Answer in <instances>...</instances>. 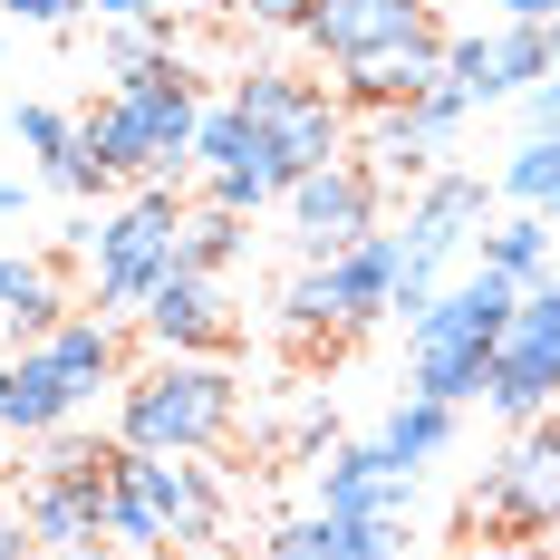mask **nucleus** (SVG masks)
<instances>
[{
    "instance_id": "nucleus-16",
    "label": "nucleus",
    "mask_w": 560,
    "mask_h": 560,
    "mask_svg": "<svg viewBox=\"0 0 560 560\" xmlns=\"http://www.w3.org/2000/svg\"><path fill=\"white\" fill-rule=\"evenodd\" d=\"M20 532L39 541V551H88V541H107V483L88 493V483H20Z\"/></svg>"
},
{
    "instance_id": "nucleus-8",
    "label": "nucleus",
    "mask_w": 560,
    "mask_h": 560,
    "mask_svg": "<svg viewBox=\"0 0 560 560\" xmlns=\"http://www.w3.org/2000/svg\"><path fill=\"white\" fill-rule=\"evenodd\" d=\"M551 396H560V280L541 271L532 290H522L503 348H493V387H483V406L512 416V425H532V416H551Z\"/></svg>"
},
{
    "instance_id": "nucleus-42",
    "label": "nucleus",
    "mask_w": 560,
    "mask_h": 560,
    "mask_svg": "<svg viewBox=\"0 0 560 560\" xmlns=\"http://www.w3.org/2000/svg\"><path fill=\"white\" fill-rule=\"evenodd\" d=\"M223 10H232V0H223Z\"/></svg>"
},
{
    "instance_id": "nucleus-39",
    "label": "nucleus",
    "mask_w": 560,
    "mask_h": 560,
    "mask_svg": "<svg viewBox=\"0 0 560 560\" xmlns=\"http://www.w3.org/2000/svg\"><path fill=\"white\" fill-rule=\"evenodd\" d=\"M49 560H126V551H107V541H88V551H49Z\"/></svg>"
},
{
    "instance_id": "nucleus-32",
    "label": "nucleus",
    "mask_w": 560,
    "mask_h": 560,
    "mask_svg": "<svg viewBox=\"0 0 560 560\" xmlns=\"http://www.w3.org/2000/svg\"><path fill=\"white\" fill-rule=\"evenodd\" d=\"M0 10H10V20H30V30H68L88 0H0Z\"/></svg>"
},
{
    "instance_id": "nucleus-17",
    "label": "nucleus",
    "mask_w": 560,
    "mask_h": 560,
    "mask_svg": "<svg viewBox=\"0 0 560 560\" xmlns=\"http://www.w3.org/2000/svg\"><path fill=\"white\" fill-rule=\"evenodd\" d=\"M30 348H39L58 377L78 387V406H88L97 387H126V348H116V329H107V319H78V310H68V319H58L49 338H30Z\"/></svg>"
},
{
    "instance_id": "nucleus-21",
    "label": "nucleus",
    "mask_w": 560,
    "mask_h": 560,
    "mask_svg": "<svg viewBox=\"0 0 560 560\" xmlns=\"http://www.w3.org/2000/svg\"><path fill=\"white\" fill-rule=\"evenodd\" d=\"M551 68H560V30L551 20H503V30H493V107L522 97V88H541Z\"/></svg>"
},
{
    "instance_id": "nucleus-9",
    "label": "nucleus",
    "mask_w": 560,
    "mask_h": 560,
    "mask_svg": "<svg viewBox=\"0 0 560 560\" xmlns=\"http://www.w3.org/2000/svg\"><path fill=\"white\" fill-rule=\"evenodd\" d=\"M290 39H300V49H319L329 68L396 58V49H445V30H435V10H425V0H310Z\"/></svg>"
},
{
    "instance_id": "nucleus-34",
    "label": "nucleus",
    "mask_w": 560,
    "mask_h": 560,
    "mask_svg": "<svg viewBox=\"0 0 560 560\" xmlns=\"http://www.w3.org/2000/svg\"><path fill=\"white\" fill-rule=\"evenodd\" d=\"M88 10H97V20H155L165 0H88Z\"/></svg>"
},
{
    "instance_id": "nucleus-18",
    "label": "nucleus",
    "mask_w": 560,
    "mask_h": 560,
    "mask_svg": "<svg viewBox=\"0 0 560 560\" xmlns=\"http://www.w3.org/2000/svg\"><path fill=\"white\" fill-rule=\"evenodd\" d=\"M445 68V49H396V58H358V68H338V107L348 116H387L406 97H425V78Z\"/></svg>"
},
{
    "instance_id": "nucleus-11",
    "label": "nucleus",
    "mask_w": 560,
    "mask_h": 560,
    "mask_svg": "<svg viewBox=\"0 0 560 560\" xmlns=\"http://www.w3.org/2000/svg\"><path fill=\"white\" fill-rule=\"evenodd\" d=\"M136 319H145V338H155L165 358H232V338H242V329H232V310H223V280L194 271V261H174V271L145 290Z\"/></svg>"
},
{
    "instance_id": "nucleus-37",
    "label": "nucleus",
    "mask_w": 560,
    "mask_h": 560,
    "mask_svg": "<svg viewBox=\"0 0 560 560\" xmlns=\"http://www.w3.org/2000/svg\"><path fill=\"white\" fill-rule=\"evenodd\" d=\"M20 203H30V184H10V174H0V223H10Z\"/></svg>"
},
{
    "instance_id": "nucleus-12",
    "label": "nucleus",
    "mask_w": 560,
    "mask_h": 560,
    "mask_svg": "<svg viewBox=\"0 0 560 560\" xmlns=\"http://www.w3.org/2000/svg\"><path fill=\"white\" fill-rule=\"evenodd\" d=\"M126 483L155 503V522H165L174 551H184V541H213V532H223V512H232V493L213 483V464H203V454H136V445H126Z\"/></svg>"
},
{
    "instance_id": "nucleus-10",
    "label": "nucleus",
    "mask_w": 560,
    "mask_h": 560,
    "mask_svg": "<svg viewBox=\"0 0 560 560\" xmlns=\"http://www.w3.org/2000/svg\"><path fill=\"white\" fill-rule=\"evenodd\" d=\"M280 203H290V242H300V261H338L348 242H368V232H377L387 184H377V165L338 155V165H310Z\"/></svg>"
},
{
    "instance_id": "nucleus-24",
    "label": "nucleus",
    "mask_w": 560,
    "mask_h": 560,
    "mask_svg": "<svg viewBox=\"0 0 560 560\" xmlns=\"http://www.w3.org/2000/svg\"><path fill=\"white\" fill-rule=\"evenodd\" d=\"M107 551H126V560L174 551V541H165V522H155V503L126 483V454H116V474H107Z\"/></svg>"
},
{
    "instance_id": "nucleus-31",
    "label": "nucleus",
    "mask_w": 560,
    "mask_h": 560,
    "mask_svg": "<svg viewBox=\"0 0 560 560\" xmlns=\"http://www.w3.org/2000/svg\"><path fill=\"white\" fill-rule=\"evenodd\" d=\"M58 184V194H78V203H88V194H107V165H97V155H88V145H68V155H49V165H39Z\"/></svg>"
},
{
    "instance_id": "nucleus-26",
    "label": "nucleus",
    "mask_w": 560,
    "mask_h": 560,
    "mask_svg": "<svg viewBox=\"0 0 560 560\" xmlns=\"http://www.w3.org/2000/svg\"><path fill=\"white\" fill-rule=\"evenodd\" d=\"M280 329L300 338V348L338 329V290H329V271H319V261H300V271L280 280Z\"/></svg>"
},
{
    "instance_id": "nucleus-28",
    "label": "nucleus",
    "mask_w": 560,
    "mask_h": 560,
    "mask_svg": "<svg viewBox=\"0 0 560 560\" xmlns=\"http://www.w3.org/2000/svg\"><path fill=\"white\" fill-rule=\"evenodd\" d=\"M174 58V20H107V78H145V68H165Z\"/></svg>"
},
{
    "instance_id": "nucleus-2",
    "label": "nucleus",
    "mask_w": 560,
    "mask_h": 560,
    "mask_svg": "<svg viewBox=\"0 0 560 560\" xmlns=\"http://www.w3.org/2000/svg\"><path fill=\"white\" fill-rule=\"evenodd\" d=\"M512 310H522V280L474 271L435 290L425 319H406V396H435V406H474L493 387V348H503Z\"/></svg>"
},
{
    "instance_id": "nucleus-13",
    "label": "nucleus",
    "mask_w": 560,
    "mask_h": 560,
    "mask_svg": "<svg viewBox=\"0 0 560 560\" xmlns=\"http://www.w3.org/2000/svg\"><path fill=\"white\" fill-rule=\"evenodd\" d=\"M406 474H387V454L368 445H329V464H319V512H348V522H406Z\"/></svg>"
},
{
    "instance_id": "nucleus-29",
    "label": "nucleus",
    "mask_w": 560,
    "mask_h": 560,
    "mask_svg": "<svg viewBox=\"0 0 560 560\" xmlns=\"http://www.w3.org/2000/svg\"><path fill=\"white\" fill-rule=\"evenodd\" d=\"M445 78H464L474 107H493V39H445Z\"/></svg>"
},
{
    "instance_id": "nucleus-20",
    "label": "nucleus",
    "mask_w": 560,
    "mask_h": 560,
    "mask_svg": "<svg viewBox=\"0 0 560 560\" xmlns=\"http://www.w3.org/2000/svg\"><path fill=\"white\" fill-rule=\"evenodd\" d=\"M445 116H425L416 97L387 116H368V155H377V184H406V174H435V155H445Z\"/></svg>"
},
{
    "instance_id": "nucleus-23",
    "label": "nucleus",
    "mask_w": 560,
    "mask_h": 560,
    "mask_svg": "<svg viewBox=\"0 0 560 560\" xmlns=\"http://www.w3.org/2000/svg\"><path fill=\"white\" fill-rule=\"evenodd\" d=\"M483 271H503V280H532L551 271V213H503V223L483 232Z\"/></svg>"
},
{
    "instance_id": "nucleus-5",
    "label": "nucleus",
    "mask_w": 560,
    "mask_h": 560,
    "mask_svg": "<svg viewBox=\"0 0 560 560\" xmlns=\"http://www.w3.org/2000/svg\"><path fill=\"white\" fill-rule=\"evenodd\" d=\"M232 107H242L280 155H290V174L338 165V155H348V126H358V116L338 107V88L300 78V68H280V58H261V68H242V78H232Z\"/></svg>"
},
{
    "instance_id": "nucleus-27",
    "label": "nucleus",
    "mask_w": 560,
    "mask_h": 560,
    "mask_svg": "<svg viewBox=\"0 0 560 560\" xmlns=\"http://www.w3.org/2000/svg\"><path fill=\"white\" fill-rule=\"evenodd\" d=\"M503 194L522 203V213H551L560 223V136H532L522 155L503 165Z\"/></svg>"
},
{
    "instance_id": "nucleus-36",
    "label": "nucleus",
    "mask_w": 560,
    "mask_h": 560,
    "mask_svg": "<svg viewBox=\"0 0 560 560\" xmlns=\"http://www.w3.org/2000/svg\"><path fill=\"white\" fill-rule=\"evenodd\" d=\"M512 20H560V0H503Z\"/></svg>"
},
{
    "instance_id": "nucleus-35",
    "label": "nucleus",
    "mask_w": 560,
    "mask_h": 560,
    "mask_svg": "<svg viewBox=\"0 0 560 560\" xmlns=\"http://www.w3.org/2000/svg\"><path fill=\"white\" fill-rule=\"evenodd\" d=\"M0 560H49V551H39V541H30L20 522H0Z\"/></svg>"
},
{
    "instance_id": "nucleus-1",
    "label": "nucleus",
    "mask_w": 560,
    "mask_h": 560,
    "mask_svg": "<svg viewBox=\"0 0 560 560\" xmlns=\"http://www.w3.org/2000/svg\"><path fill=\"white\" fill-rule=\"evenodd\" d=\"M194 136H203V88L184 78V58L145 68V78H116L78 116V145L107 165V184H184Z\"/></svg>"
},
{
    "instance_id": "nucleus-19",
    "label": "nucleus",
    "mask_w": 560,
    "mask_h": 560,
    "mask_svg": "<svg viewBox=\"0 0 560 560\" xmlns=\"http://www.w3.org/2000/svg\"><path fill=\"white\" fill-rule=\"evenodd\" d=\"M368 445L387 454V474H406V483H416V474L454 445V406H435V396H396L387 416H377V435H368Z\"/></svg>"
},
{
    "instance_id": "nucleus-38",
    "label": "nucleus",
    "mask_w": 560,
    "mask_h": 560,
    "mask_svg": "<svg viewBox=\"0 0 560 560\" xmlns=\"http://www.w3.org/2000/svg\"><path fill=\"white\" fill-rule=\"evenodd\" d=\"M10 474H20V435L0 425V483H10Z\"/></svg>"
},
{
    "instance_id": "nucleus-6",
    "label": "nucleus",
    "mask_w": 560,
    "mask_h": 560,
    "mask_svg": "<svg viewBox=\"0 0 560 560\" xmlns=\"http://www.w3.org/2000/svg\"><path fill=\"white\" fill-rule=\"evenodd\" d=\"M464 522L493 532V541H551L560 532V425L551 416H532L512 435V454L464 493Z\"/></svg>"
},
{
    "instance_id": "nucleus-33",
    "label": "nucleus",
    "mask_w": 560,
    "mask_h": 560,
    "mask_svg": "<svg viewBox=\"0 0 560 560\" xmlns=\"http://www.w3.org/2000/svg\"><path fill=\"white\" fill-rule=\"evenodd\" d=\"M232 10H252V30H280V39H290V30H300V10H310V0H232Z\"/></svg>"
},
{
    "instance_id": "nucleus-41",
    "label": "nucleus",
    "mask_w": 560,
    "mask_h": 560,
    "mask_svg": "<svg viewBox=\"0 0 560 560\" xmlns=\"http://www.w3.org/2000/svg\"><path fill=\"white\" fill-rule=\"evenodd\" d=\"M551 551H560V532H551Z\"/></svg>"
},
{
    "instance_id": "nucleus-30",
    "label": "nucleus",
    "mask_w": 560,
    "mask_h": 560,
    "mask_svg": "<svg viewBox=\"0 0 560 560\" xmlns=\"http://www.w3.org/2000/svg\"><path fill=\"white\" fill-rule=\"evenodd\" d=\"M20 145L49 165V155H68V145H78V116H58V107H20Z\"/></svg>"
},
{
    "instance_id": "nucleus-25",
    "label": "nucleus",
    "mask_w": 560,
    "mask_h": 560,
    "mask_svg": "<svg viewBox=\"0 0 560 560\" xmlns=\"http://www.w3.org/2000/svg\"><path fill=\"white\" fill-rule=\"evenodd\" d=\"M242 242H252V213H223V203H203V194H194V213H184V261L223 280L232 261H242Z\"/></svg>"
},
{
    "instance_id": "nucleus-40",
    "label": "nucleus",
    "mask_w": 560,
    "mask_h": 560,
    "mask_svg": "<svg viewBox=\"0 0 560 560\" xmlns=\"http://www.w3.org/2000/svg\"><path fill=\"white\" fill-rule=\"evenodd\" d=\"M0 522H20V493H10V483H0Z\"/></svg>"
},
{
    "instance_id": "nucleus-14",
    "label": "nucleus",
    "mask_w": 560,
    "mask_h": 560,
    "mask_svg": "<svg viewBox=\"0 0 560 560\" xmlns=\"http://www.w3.org/2000/svg\"><path fill=\"white\" fill-rule=\"evenodd\" d=\"M0 425H10L20 445H39V435H58V425H78V387L58 377L39 348H10V358H0Z\"/></svg>"
},
{
    "instance_id": "nucleus-4",
    "label": "nucleus",
    "mask_w": 560,
    "mask_h": 560,
    "mask_svg": "<svg viewBox=\"0 0 560 560\" xmlns=\"http://www.w3.org/2000/svg\"><path fill=\"white\" fill-rule=\"evenodd\" d=\"M184 184H136V203H116L107 223H88V271H97V319L145 310V290L184 261Z\"/></svg>"
},
{
    "instance_id": "nucleus-3",
    "label": "nucleus",
    "mask_w": 560,
    "mask_h": 560,
    "mask_svg": "<svg viewBox=\"0 0 560 560\" xmlns=\"http://www.w3.org/2000/svg\"><path fill=\"white\" fill-rule=\"evenodd\" d=\"M242 425V377L232 358H165L116 387V445L136 454H213Z\"/></svg>"
},
{
    "instance_id": "nucleus-15",
    "label": "nucleus",
    "mask_w": 560,
    "mask_h": 560,
    "mask_svg": "<svg viewBox=\"0 0 560 560\" xmlns=\"http://www.w3.org/2000/svg\"><path fill=\"white\" fill-rule=\"evenodd\" d=\"M338 290V338L348 329H377L396 310V232H368V242H348L338 261H319Z\"/></svg>"
},
{
    "instance_id": "nucleus-22",
    "label": "nucleus",
    "mask_w": 560,
    "mask_h": 560,
    "mask_svg": "<svg viewBox=\"0 0 560 560\" xmlns=\"http://www.w3.org/2000/svg\"><path fill=\"white\" fill-rule=\"evenodd\" d=\"M300 560H396V522H348V512H310L290 522Z\"/></svg>"
},
{
    "instance_id": "nucleus-7",
    "label": "nucleus",
    "mask_w": 560,
    "mask_h": 560,
    "mask_svg": "<svg viewBox=\"0 0 560 560\" xmlns=\"http://www.w3.org/2000/svg\"><path fill=\"white\" fill-rule=\"evenodd\" d=\"M474 223H483V174H425L416 213H406V232H396V310H406V319L435 310L445 261H454V242H464Z\"/></svg>"
}]
</instances>
